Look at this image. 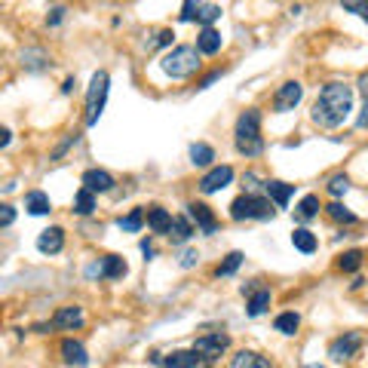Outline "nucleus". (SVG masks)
Wrapping results in <instances>:
<instances>
[{
	"mask_svg": "<svg viewBox=\"0 0 368 368\" xmlns=\"http://www.w3.org/2000/svg\"><path fill=\"white\" fill-rule=\"evenodd\" d=\"M350 111H353V86H347V83H325L320 98L313 102L310 117L316 126L334 129L347 120Z\"/></svg>",
	"mask_w": 368,
	"mask_h": 368,
	"instance_id": "obj_1",
	"label": "nucleus"
},
{
	"mask_svg": "<svg viewBox=\"0 0 368 368\" xmlns=\"http://www.w3.org/2000/svg\"><path fill=\"white\" fill-rule=\"evenodd\" d=\"M233 136H237V150L242 157H258L264 150V138H261V114L255 111V107H249V111L239 114L237 120V129H233Z\"/></svg>",
	"mask_w": 368,
	"mask_h": 368,
	"instance_id": "obj_2",
	"label": "nucleus"
},
{
	"mask_svg": "<svg viewBox=\"0 0 368 368\" xmlns=\"http://www.w3.org/2000/svg\"><path fill=\"white\" fill-rule=\"evenodd\" d=\"M199 55H203V53H199L197 46H175L172 53L163 55L160 68H163L166 77H172V80H188V77H194V74L203 68Z\"/></svg>",
	"mask_w": 368,
	"mask_h": 368,
	"instance_id": "obj_3",
	"label": "nucleus"
},
{
	"mask_svg": "<svg viewBox=\"0 0 368 368\" xmlns=\"http://www.w3.org/2000/svg\"><path fill=\"white\" fill-rule=\"evenodd\" d=\"M230 218L233 221H249V218H273V206L267 197H255V194H242L230 203Z\"/></svg>",
	"mask_w": 368,
	"mask_h": 368,
	"instance_id": "obj_4",
	"label": "nucleus"
},
{
	"mask_svg": "<svg viewBox=\"0 0 368 368\" xmlns=\"http://www.w3.org/2000/svg\"><path fill=\"white\" fill-rule=\"evenodd\" d=\"M107 74L105 71H96L92 74V83H89V92H86V126H96L98 117L105 111V102H107Z\"/></svg>",
	"mask_w": 368,
	"mask_h": 368,
	"instance_id": "obj_5",
	"label": "nucleus"
},
{
	"mask_svg": "<svg viewBox=\"0 0 368 368\" xmlns=\"http://www.w3.org/2000/svg\"><path fill=\"white\" fill-rule=\"evenodd\" d=\"M301 98H304V86H301L298 80L282 83V86L276 89V96H273V107H276V114H289V111H295Z\"/></svg>",
	"mask_w": 368,
	"mask_h": 368,
	"instance_id": "obj_6",
	"label": "nucleus"
},
{
	"mask_svg": "<svg viewBox=\"0 0 368 368\" xmlns=\"http://www.w3.org/2000/svg\"><path fill=\"white\" fill-rule=\"evenodd\" d=\"M228 347H230V338H228V334H221V331L203 334V338H197V344H194V350L206 359V362H215V359H218Z\"/></svg>",
	"mask_w": 368,
	"mask_h": 368,
	"instance_id": "obj_7",
	"label": "nucleus"
},
{
	"mask_svg": "<svg viewBox=\"0 0 368 368\" xmlns=\"http://www.w3.org/2000/svg\"><path fill=\"white\" fill-rule=\"evenodd\" d=\"M359 347H362V334H359V331H344L341 338H334L329 344V356L334 359V362H344V359L356 356Z\"/></svg>",
	"mask_w": 368,
	"mask_h": 368,
	"instance_id": "obj_8",
	"label": "nucleus"
},
{
	"mask_svg": "<svg viewBox=\"0 0 368 368\" xmlns=\"http://www.w3.org/2000/svg\"><path fill=\"white\" fill-rule=\"evenodd\" d=\"M230 181H233V169H230V166H215V169H209L203 178H199V190H203V194H215V190L228 188Z\"/></svg>",
	"mask_w": 368,
	"mask_h": 368,
	"instance_id": "obj_9",
	"label": "nucleus"
},
{
	"mask_svg": "<svg viewBox=\"0 0 368 368\" xmlns=\"http://www.w3.org/2000/svg\"><path fill=\"white\" fill-rule=\"evenodd\" d=\"M188 215L197 221V228L206 233V237H212L215 230H218V218H215V212L209 209L206 203H190L188 206Z\"/></svg>",
	"mask_w": 368,
	"mask_h": 368,
	"instance_id": "obj_10",
	"label": "nucleus"
},
{
	"mask_svg": "<svg viewBox=\"0 0 368 368\" xmlns=\"http://www.w3.org/2000/svg\"><path fill=\"white\" fill-rule=\"evenodd\" d=\"M83 188H89L92 194H105L114 188V175L105 169H86L83 172Z\"/></svg>",
	"mask_w": 368,
	"mask_h": 368,
	"instance_id": "obj_11",
	"label": "nucleus"
},
{
	"mask_svg": "<svg viewBox=\"0 0 368 368\" xmlns=\"http://www.w3.org/2000/svg\"><path fill=\"white\" fill-rule=\"evenodd\" d=\"M166 368H199L203 365V356L197 350H172L169 356L163 359Z\"/></svg>",
	"mask_w": 368,
	"mask_h": 368,
	"instance_id": "obj_12",
	"label": "nucleus"
},
{
	"mask_svg": "<svg viewBox=\"0 0 368 368\" xmlns=\"http://www.w3.org/2000/svg\"><path fill=\"white\" fill-rule=\"evenodd\" d=\"M83 320H86V316H83L80 307H58L55 316H53V325H55V329L74 331V329H80V325H83Z\"/></svg>",
	"mask_w": 368,
	"mask_h": 368,
	"instance_id": "obj_13",
	"label": "nucleus"
},
{
	"mask_svg": "<svg viewBox=\"0 0 368 368\" xmlns=\"http://www.w3.org/2000/svg\"><path fill=\"white\" fill-rule=\"evenodd\" d=\"M62 246H65V230H62V228H46V230L37 237V249H40L44 255L62 252Z\"/></svg>",
	"mask_w": 368,
	"mask_h": 368,
	"instance_id": "obj_14",
	"label": "nucleus"
},
{
	"mask_svg": "<svg viewBox=\"0 0 368 368\" xmlns=\"http://www.w3.org/2000/svg\"><path fill=\"white\" fill-rule=\"evenodd\" d=\"M230 368H273V362L255 350H239L237 356L230 359Z\"/></svg>",
	"mask_w": 368,
	"mask_h": 368,
	"instance_id": "obj_15",
	"label": "nucleus"
},
{
	"mask_svg": "<svg viewBox=\"0 0 368 368\" xmlns=\"http://www.w3.org/2000/svg\"><path fill=\"white\" fill-rule=\"evenodd\" d=\"M62 359L68 365H89V353H86V347L80 344V341H62Z\"/></svg>",
	"mask_w": 368,
	"mask_h": 368,
	"instance_id": "obj_16",
	"label": "nucleus"
},
{
	"mask_svg": "<svg viewBox=\"0 0 368 368\" xmlns=\"http://www.w3.org/2000/svg\"><path fill=\"white\" fill-rule=\"evenodd\" d=\"M264 188H267V197L280 209H286L291 194H295V184H286V181H264Z\"/></svg>",
	"mask_w": 368,
	"mask_h": 368,
	"instance_id": "obj_17",
	"label": "nucleus"
},
{
	"mask_svg": "<svg viewBox=\"0 0 368 368\" xmlns=\"http://www.w3.org/2000/svg\"><path fill=\"white\" fill-rule=\"evenodd\" d=\"M197 49L203 55H215L221 49V34L215 28H203L199 31V37H197Z\"/></svg>",
	"mask_w": 368,
	"mask_h": 368,
	"instance_id": "obj_18",
	"label": "nucleus"
},
{
	"mask_svg": "<svg viewBox=\"0 0 368 368\" xmlns=\"http://www.w3.org/2000/svg\"><path fill=\"white\" fill-rule=\"evenodd\" d=\"M172 215L166 212V209H160V206H154L147 212V224H150V230L154 233H169V228H172Z\"/></svg>",
	"mask_w": 368,
	"mask_h": 368,
	"instance_id": "obj_19",
	"label": "nucleus"
},
{
	"mask_svg": "<svg viewBox=\"0 0 368 368\" xmlns=\"http://www.w3.org/2000/svg\"><path fill=\"white\" fill-rule=\"evenodd\" d=\"M98 273L107 276V280H123V276H126V261H123L120 255H107L102 267H98Z\"/></svg>",
	"mask_w": 368,
	"mask_h": 368,
	"instance_id": "obj_20",
	"label": "nucleus"
},
{
	"mask_svg": "<svg viewBox=\"0 0 368 368\" xmlns=\"http://www.w3.org/2000/svg\"><path fill=\"white\" fill-rule=\"evenodd\" d=\"M25 209H28L31 215H46L49 209H53V203H49V197L44 190H31V194L25 197Z\"/></svg>",
	"mask_w": 368,
	"mask_h": 368,
	"instance_id": "obj_21",
	"label": "nucleus"
},
{
	"mask_svg": "<svg viewBox=\"0 0 368 368\" xmlns=\"http://www.w3.org/2000/svg\"><path fill=\"white\" fill-rule=\"evenodd\" d=\"M291 246H295L298 252H304V255H313L316 252V237L307 228H298L295 233H291Z\"/></svg>",
	"mask_w": 368,
	"mask_h": 368,
	"instance_id": "obj_22",
	"label": "nucleus"
},
{
	"mask_svg": "<svg viewBox=\"0 0 368 368\" xmlns=\"http://www.w3.org/2000/svg\"><path fill=\"white\" fill-rule=\"evenodd\" d=\"M74 212L77 215H92L96 212V194L89 188H80L77 197H74Z\"/></svg>",
	"mask_w": 368,
	"mask_h": 368,
	"instance_id": "obj_23",
	"label": "nucleus"
},
{
	"mask_svg": "<svg viewBox=\"0 0 368 368\" xmlns=\"http://www.w3.org/2000/svg\"><path fill=\"white\" fill-rule=\"evenodd\" d=\"M320 197H313V194H307L304 199H301L298 203V209H295V215L301 221H310V218H316V215H320Z\"/></svg>",
	"mask_w": 368,
	"mask_h": 368,
	"instance_id": "obj_24",
	"label": "nucleus"
},
{
	"mask_svg": "<svg viewBox=\"0 0 368 368\" xmlns=\"http://www.w3.org/2000/svg\"><path fill=\"white\" fill-rule=\"evenodd\" d=\"M298 325H301V316L298 313H280L273 320V329L280 331V334H295Z\"/></svg>",
	"mask_w": 368,
	"mask_h": 368,
	"instance_id": "obj_25",
	"label": "nucleus"
},
{
	"mask_svg": "<svg viewBox=\"0 0 368 368\" xmlns=\"http://www.w3.org/2000/svg\"><path fill=\"white\" fill-rule=\"evenodd\" d=\"M212 160H215V150L209 147V145H190V163L194 166H212Z\"/></svg>",
	"mask_w": 368,
	"mask_h": 368,
	"instance_id": "obj_26",
	"label": "nucleus"
},
{
	"mask_svg": "<svg viewBox=\"0 0 368 368\" xmlns=\"http://www.w3.org/2000/svg\"><path fill=\"white\" fill-rule=\"evenodd\" d=\"M190 233H194V228H190V221L184 218V215H178V218L172 221V228H169V237H172V242H188V239H190Z\"/></svg>",
	"mask_w": 368,
	"mask_h": 368,
	"instance_id": "obj_27",
	"label": "nucleus"
},
{
	"mask_svg": "<svg viewBox=\"0 0 368 368\" xmlns=\"http://www.w3.org/2000/svg\"><path fill=\"white\" fill-rule=\"evenodd\" d=\"M267 307H270V289H258L249 301V316H261Z\"/></svg>",
	"mask_w": 368,
	"mask_h": 368,
	"instance_id": "obj_28",
	"label": "nucleus"
},
{
	"mask_svg": "<svg viewBox=\"0 0 368 368\" xmlns=\"http://www.w3.org/2000/svg\"><path fill=\"white\" fill-rule=\"evenodd\" d=\"M325 212H329V218H334L338 224H356V215L350 212V209L344 206V203H338V199H334V203L325 209Z\"/></svg>",
	"mask_w": 368,
	"mask_h": 368,
	"instance_id": "obj_29",
	"label": "nucleus"
},
{
	"mask_svg": "<svg viewBox=\"0 0 368 368\" xmlns=\"http://www.w3.org/2000/svg\"><path fill=\"white\" fill-rule=\"evenodd\" d=\"M141 224H145V212H141V209H132L126 218L117 221V228L126 230V233H136V230H141Z\"/></svg>",
	"mask_w": 368,
	"mask_h": 368,
	"instance_id": "obj_30",
	"label": "nucleus"
},
{
	"mask_svg": "<svg viewBox=\"0 0 368 368\" xmlns=\"http://www.w3.org/2000/svg\"><path fill=\"white\" fill-rule=\"evenodd\" d=\"M218 19H221V6H215V4L203 6V10L197 13V22L203 25V28H212V22H218Z\"/></svg>",
	"mask_w": 368,
	"mask_h": 368,
	"instance_id": "obj_31",
	"label": "nucleus"
},
{
	"mask_svg": "<svg viewBox=\"0 0 368 368\" xmlns=\"http://www.w3.org/2000/svg\"><path fill=\"white\" fill-rule=\"evenodd\" d=\"M239 264H242V252H230V255H228V261L218 264L215 276H230V273H237V270H239Z\"/></svg>",
	"mask_w": 368,
	"mask_h": 368,
	"instance_id": "obj_32",
	"label": "nucleus"
},
{
	"mask_svg": "<svg viewBox=\"0 0 368 368\" xmlns=\"http://www.w3.org/2000/svg\"><path fill=\"white\" fill-rule=\"evenodd\" d=\"M347 190H350V178H347V175H331V178H329V194L338 199V197H344Z\"/></svg>",
	"mask_w": 368,
	"mask_h": 368,
	"instance_id": "obj_33",
	"label": "nucleus"
},
{
	"mask_svg": "<svg viewBox=\"0 0 368 368\" xmlns=\"http://www.w3.org/2000/svg\"><path fill=\"white\" fill-rule=\"evenodd\" d=\"M359 264H362V252H356V249H353V252H344V258L338 261V267H341L344 273L359 270Z\"/></svg>",
	"mask_w": 368,
	"mask_h": 368,
	"instance_id": "obj_34",
	"label": "nucleus"
},
{
	"mask_svg": "<svg viewBox=\"0 0 368 368\" xmlns=\"http://www.w3.org/2000/svg\"><path fill=\"white\" fill-rule=\"evenodd\" d=\"M150 37H154V40H147V53H150V49H157V46H169L175 34L169 28H163V31H157V34H150Z\"/></svg>",
	"mask_w": 368,
	"mask_h": 368,
	"instance_id": "obj_35",
	"label": "nucleus"
},
{
	"mask_svg": "<svg viewBox=\"0 0 368 368\" xmlns=\"http://www.w3.org/2000/svg\"><path fill=\"white\" fill-rule=\"evenodd\" d=\"M341 6H344L347 13H356V15H362V19H368V0H341Z\"/></svg>",
	"mask_w": 368,
	"mask_h": 368,
	"instance_id": "obj_36",
	"label": "nucleus"
},
{
	"mask_svg": "<svg viewBox=\"0 0 368 368\" xmlns=\"http://www.w3.org/2000/svg\"><path fill=\"white\" fill-rule=\"evenodd\" d=\"M199 10H203V6H199V0H184V6H181V22H194Z\"/></svg>",
	"mask_w": 368,
	"mask_h": 368,
	"instance_id": "obj_37",
	"label": "nucleus"
},
{
	"mask_svg": "<svg viewBox=\"0 0 368 368\" xmlns=\"http://www.w3.org/2000/svg\"><path fill=\"white\" fill-rule=\"evenodd\" d=\"M13 218H15V209L13 206H0V224H4V228H10Z\"/></svg>",
	"mask_w": 368,
	"mask_h": 368,
	"instance_id": "obj_38",
	"label": "nucleus"
},
{
	"mask_svg": "<svg viewBox=\"0 0 368 368\" xmlns=\"http://www.w3.org/2000/svg\"><path fill=\"white\" fill-rule=\"evenodd\" d=\"M197 261H199V255L194 252V249H188V252L181 255V267H194Z\"/></svg>",
	"mask_w": 368,
	"mask_h": 368,
	"instance_id": "obj_39",
	"label": "nucleus"
},
{
	"mask_svg": "<svg viewBox=\"0 0 368 368\" xmlns=\"http://www.w3.org/2000/svg\"><path fill=\"white\" fill-rule=\"evenodd\" d=\"M218 77H221V71H215V74H209V77H206L203 83H199V89H209V86H212V83H215V80H218Z\"/></svg>",
	"mask_w": 368,
	"mask_h": 368,
	"instance_id": "obj_40",
	"label": "nucleus"
},
{
	"mask_svg": "<svg viewBox=\"0 0 368 368\" xmlns=\"http://www.w3.org/2000/svg\"><path fill=\"white\" fill-rule=\"evenodd\" d=\"M62 15H65L62 6H58V10H53V15H49V25H58V22H62Z\"/></svg>",
	"mask_w": 368,
	"mask_h": 368,
	"instance_id": "obj_41",
	"label": "nucleus"
},
{
	"mask_svg": "<svg viewBox=\"0 0 368 368\" xmlns=\"http://www.w3.org/2000/svg\"><path fill=\"white\" fill-rule=\"evenodd\" d=\"M141 252H145V258L154 255V246H150V239H141Z\"/></svg>",
	"mask_w": 368,
	"mask_h": 368,
	"instance_id": "obj_42",
	"label": "nucleus"
},
{
	"mask_svg": "<svg viewBox=\"0 0 368 368\" xmlns=\"http://www.w3.org/2000/svg\"><path fill=\"white\" fill-rule=\"evenodd\" d=\"M10 145V129H0V147Z\"/></svg>",
	"mask_w": 368,
	"mask_h": 368,
	"instance_id": "obj_43",
	"label": "nucleus"
},
{
	"mask_svg": "<svg viewBox=\"0 0 368 368\" xmlns=\"http://www.w3.org/2000/svg\"><path fill=\"white\" fill-rule=\"evenodd\" d=\"M74 86H77V80L68 77V80H65V86H62V92H74Z\"/></svg>",
	"mask_w": 368,
	"mask_h": 368,
	"instance_id": "obj_44",
	"label": "nucleus"
},
{
	"mask_svg": "<svg viewBox=\"0 0 368 368\" xmlns=\"http://www.w3.org/2000/svg\"><path fill=\"white\" fill-rule=\"evenodd\" d=\"M304 368H325V365H304Z\"/></svg>",
	"mask_w": 368,
	"mask_h": 368,
	"instance_id": "obj_45",
	"label": "nucleus"
}]
</instances>
